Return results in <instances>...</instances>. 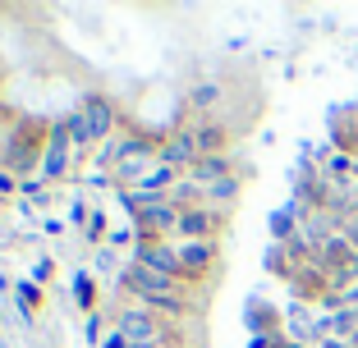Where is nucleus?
<instances>
[{"label":"nucleus","instance_id":"1","mask_svg":"<svg viewBox=\"0 0 358 348\" xmlns=\"http://www.w3.org/2000/svg\"><path fill=\"white\" fill-rule=\"evenodd\" d=\"M120 289H124L138 307H148V312H157V317H166V321L189 317V307H193L189 285H179L170 275H157V271H148V266H138V262H129L124 271H120Z\"/></svg>","mask_w":358,"mask_h":348},{"label":"nucleus","instance_id":"2","mask_svg":"<svg viewBox=\"0 0 358 348\" xmlns=\"http://www.w3.org/2000/svg\"><path fill=\"white\" fill-rule=\"evenodd\" d=\"M115 330L129 339V344H170V348H184V335L175 330V321L157 317L148 307H120L115 312Z\"/></svg>","mask_w":358,"mask_h":348},{"label":"nucleus","instance_id":"3","mask_svg":"<svg viewBox=\"0 0 358 348\" xmlns=\"http://www.w3.org/2000/svg\"><path fill=\"white\" fill-rule=\"evenodd\" d=\"M179 211H184V206H175L170 197L138 202V206H134V229H138V239H175Z\"/></svg>","mask_w":358,"mask_h":348},{"label":"nucleus","instance_id":"4","mask_svg":"<svg viewBox=\"0 0 358 348\" xmlns=\"http://www.w3.org/2000/svg\"><path fill=\"white\" fill-rule=\"evenodd\" d=\"M134 262L148 266V271H157V275H170V280H179V285H193L170 239H138L134 243Z\"/></svg>","mask_w":358,"mask_h":348},{"label":"nucleus","instance_id":"5","mask_svg":"<svg viewBox=\"0 0 358 348\" xmlns=\"http://www.w3.org/2000/svg\"><path fill=\"white\" fill-rule=\"evenodd\" d=\"M69 160H74V142H69V119H55L51 133H46V151H42V179L55 183L69 174Z\"/></svg>","mask_w":358,"mask_h":348},{"label":"nucleus","instance_id":"6","mask_svg":"<svg viewBox=\"0 0 358 348\" xmlns=\"http://www.w3.org/2000/svg\"><path fill=\"white\" fill-rule=\"evenodd\" d=\"M221 229H225V211H216V206H184V211H179L175 239L216 243V234H221Z\"/></svg>","mask_w":358,"mask_h":348},{"label":"nucleus","instance_id":"7","mask_svg":"<svg viewBox=\"0 0 358 348\" xmlns=\"http://www.w3.org/2000/svg\"><path fill=\"white\" fill-rule=\"evenodd\" d=\"M175 243L179 262H184V271H189V280H207L211 271H216V243H198V239H170Z\"/></svg>","mask_w":358,"mask_h":348},{"label":"nucleus","instance_id":"8","mask_svg":"<svg viewBox=\"0 0 358 348\" xmlns=\"http://www.w3.org/2000/svg\"><path fill=\"white\" fill-rule=\"evenodd\" d=\"M198 142H193V133H189V124L184 128H175V133L161 142V165H170V169H179V174H189L193 165H198Z\"/></svg>","mask_w":358,"mask_h":348},{"label":"nucleus","instance_id":"9","mask_svg":"<svg viewBox=\"0 0 358 348\" xmlns=\"http://www.w3.org/2000/svg\"><path fill=\"white\" fill-rule=\"evenodd\" d=\"M78 115L87 119V128H92V142H106V137L115 133V106H110L101 92H87L83 101H78Z\"/></svg>","mask_w":358,"mask_h":348},{"label":"nucleus","instance_id":"10","mask_svg":"<svg viewBox=\"0 0 358 348\" xmlns=\"http://www.w3.org/2000/svg\"><path fill=\"white\" fill-rule=\"evenodd\" d=\"M193 142H198V156H225V142H230V128L216 124V119H193L189 124Z\"/></svg>","mask_w":358,"mask_h":348},{"label":"nucleus","instance_id":"11","mask_svg":"<svg viewBox=\"0 0 358 348\" xmlns=\"http://www.w3.org/2000/svg\"><path fill=\"white\" fill-rule=\"evenodd\" d=\"M234 174V165H230V156H202L198 165L184 174L189 183H198V188H207V183H221V179H230Z\"/></svg>","mask_w":358,"mask_h":348},{"label":"nucleus","instance_id":"12","mask_svg":"<svg viewBox=\"0 0 358 348\" xmlns=\"http://www.w3.org/2000/svg\"><path fill=\"white\" fill-rule=\"evenodd\" d=\"M234 197H239V174H230V179L207 183V188H202V206H216V211H221L225 202H234Z\"/></svg>","mask_w":358,"mask_h":348},{"label":"nucleus","instance_id":"13","mask_svg":"<svg viewBox=\"0 0 358 348\" xmlns=\"http://www.w3.org/2000/svg\"><path fill=\"white\" fill-rule=\"evenodd\" d=\"M216 101H221V83H198L189 92V110H193V115H207Z\"/></svg>","mask_w":358,"mask_h":348},{"label":"nucleus","instance_id":"14","mask_svg":"<svg viewBox=\"0 0 358 348\" xmlns=\"http://www.w3.org/2000/svg\"><path fill=\"white\" fill-rule=\"evenodd\" d=\"M74 303L83 307V312H92V303H96V280H92V271H74Z\"/></svg>","mask_w":358,"mask_h":348},{"label":"nucleus","instance_id":"15","mask_svg":"<svg viewBox=\"0 0 358 348\" xmlns=\"http://www.w3.org/2000/svg\"><path fill=\"white\" fill-rule=\"evenodd\" d=\"M51 275H55V262H51V257H42V262L32 266V285H51Z\"/></svg>","mask_w":358,"mask_h":348},{"label":"nucleus","instance_id":"16","mask_svg":"<svg viewBox=\"0 0 358 348\" xmlns=\"http://www.w3.org/2000/svg\"><path fill=\"white\" fill-rule=\"evenodd\" d=\"M19 188H23V183L14 179V174H5V169H0V197H14Z\"/></svg>","mask_w":358,"mask_h":348},{"label":"nucleus","instance_id":"17","mask_svg":"<svg viewBox=\"0 0 358 348\" xmlns=\"http://www.w3.org/2000/svg\"><path fill=\"white\" fill-rule=\"evenodd\" d=\"M69 220H74V225H83V220H92V211H87V202H83V197H78V202H74V211H69Z\"/></svg>","mask_w":358,"mask_h":348},{"label":"nucleus","instance_id":"18","mask_svg":"<svg viewBox=\"0 0 358 348\" xmlns=\"http://www.w3.org/2000/svg\"><path fill=\"white\" fill-rule=\"evenodd\" d=\"M101 234H106V220L92 211V220H87V239H101Z\"/></svg>","mask_w":358,"mask_h":348},{"label":"nucleus","instance_id":"19","mask_svg":"<svg viewBox=\"0 0 358 348\" xmlns=\"http://www.w3.org/2000/svg\"><path fill=\"white\" fill-rule=\"evenodd\" d=\"M129 239H138V229H115V234H110V248H124Z\"/></svg>","mask_w":358,"mask_h":348},{"label":"nucleus","instance_id":"20","mask_svg":"<svg viewBox=\"0 0 358 348\" xmlns=\"http://www.w3.org/2000/svg\"><path fill=\"white\" fill-rule=\"evenodd\" d=\"M101 348H129V339H124V335H120V330H110V335H106V339H101Z\"/></svg>","mask_w":358,"mask_h":348},{"label":"nucleus","instance_id":"21","mask_svg":"<svg viewBox=\"0 0 358 348\" xmlns=\"http://www.w3.org/2000/svg\"><path fill=\"white\" fill-rule=\"evenodd\" d=\"M317 348H358V344H354V339H336V335H331V339H322Z\"/></svg>","mask_w":358,"mask_h":348},{"label":"nucleus","instance_id":"22","mask_svg":"<svg viewBox=\"0 0 358 348\" xmlns=\"http://www.w3.org/2000/svg\"><path fill=\"white\" fill-rule=\"evenodd\" d=\"M87 339H92V344H101V321H96V317L87 321Z\"/></svg>","mask_w":358,"mask_h":348},{"label":"nucleus","instance_id":"23","mask_svg":"<svg viewBox=\"0 0 358 348\" xmlns=\"http://www.w3.org/2000/svg\"><path fill=\"white\" fill-rule=\"evenodd\" d=\"M280 348H308V344H299V339H294V344H285V339H280Z\"/></svg>","mask_w":358,"mask_h":348},{"label":"nucleus","instance_id":"24","mask_svg":"<svg viewBox=\"0 0 358 348\" xmlns=\"http://www.w3.org/2000/svg\"><path fill=\"white\" fill-rule=\"evenodd\" d=\"M0 142H5V119H0Z\"/></svg>","mask_w":358,"mask_h":348}]
</instances>
